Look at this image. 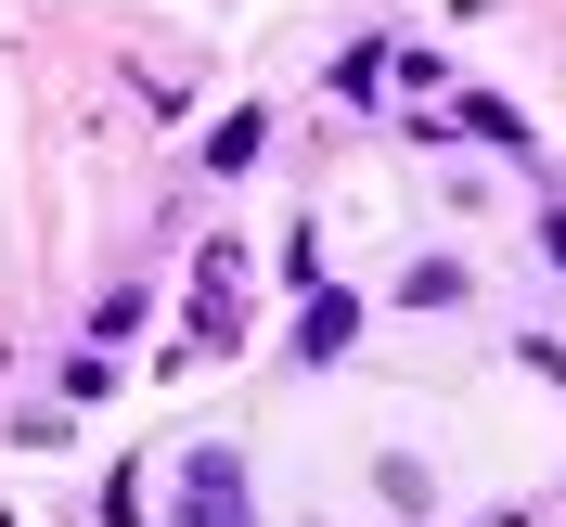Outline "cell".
<instances>
[{
  "instance_id": "obj_1",
  "label": "cell",
  "mask_w": 566,
  "mask_h": 527,
  "mask_svg": "<svg viewBox=\"0 0 566 527\" xmlns=\"http://www.w3.org/2000/svg\"><path fill=\"white\" fill-rule=\"evenodd\" d=\"M180 527H245V476H232L219 451L180 463Z\"/></svg>"
}]
</instances>
